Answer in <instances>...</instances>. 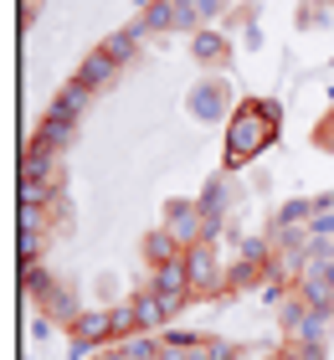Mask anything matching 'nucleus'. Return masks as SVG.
<instances>
[{"label":"nucleus","instance_id":"nucleus-17","mask_svg":"<svg viewBox=\"0 0 334 360\" xmlns=\"http://www.w3.org/2000/svg\"><path fill=\"white\" fill-rule=\"evenodd\" d=\"M62 195V186H52V180H21V206H52Z\"/></svg>","mask_w":334,"mask_h":360},{"label":"nucleus","instance_id":"nucleus-16","mask_svg":"<svg viewBox=\"0 0 334 360\" xmlns=\"http://www.w3.org/2000/svg\"><path fill=\"white\" fill-rule=\"evenodd\" d=\"M309 221H314V195H298L273 217V226H309Z\"/></svg>","mask_w":334,"mask_h":360},{"label":"nucleus","instance_id":"nucleus-7","mask_svg":"<svg viewBox=\"0 0 334 360\" xmlns=\"http://www.w3.org/2000/svg\"><path fill=\"white\" fill-rule=\"evenodd\" d=\"M21 180H52V186H62V155L46 150L41 139H26V150H21Z\"/></svg>","mask_w":334,"mask_h":360},{"label":"nucleus","instance_id":"nucleus-9","mask_svg":"<svg viewBox=\"0 0 334 360\" xmlns=\"http://www.w3.org/2000/svg\"><path fill=\"white\" fill-rule=\"evenodd\" d=\"M191 57L200 62V68H226V57H231V41H226V31H216V26H200V31H195V41H191Z\"/></svg>","mask_w":334,"mask_h":360},{"label":"nucleus","instance_id":"nucleus-3","mask_svg":"<svg viewBox=\"0 0 334 360\" xmlns=\"http://www.w3.org/2000/svg\"><path fill=\"white\" fill-rule=\"evenodd\" d=\"M165 232H170L180 248H195V242H211V221L206 211H200V201H186V195H175V201H165Z\"/></svg>","mask_w":334,"mask_h":360},{"label":"nucleus","instance_id":"nucleus-21","mask_svg":"<svg viewBox=\"0 0 334 360\" xmlns=\"http://www.w3.org/2000/svg\"><path fill=\"white\" fill-rule=\"evenodd\" d=\"M298 26H324V6H319V0H304V11H298Z\"/></svg>","mask_w":334,"mask_h":360},{"label":"nucleus","instance_id":"nucleus-8","mask_svg":"<svg viewBox=\"0 0 334 360\" xmlns=\"http://www.w3.org/2000/svg\"><path fill=\"white\" fill-rule=\"evenodd\" d=\"M200 211H206V221H211V242L221 237V226H226V211H231V186H226V175H211L206 180V191L195 195Z\"/></svg>","mask_w":334,"mask_h":360},{"label":"nucleus","instance_id":"nucleus-13","mask_svg":"<svg viewBox=\"0 0 334 360\" xmlns=\"http://www.w3.org/2000/svg\"><path fill=\"white\" fill-rule=\"evenodd\" d=\"M129 304H134V314H139V330H144V335H155V330H165V324H170V314H165V304H160L155 288H139Z\"/></svg>","mask_w":334,"mask_h":360},{"label":"nucleus","instance_id":"nucleus-18","mask_svg":"<svg viewBox=\"0 0 334 360\" xmlns=\"http://www.w3.org/2000/svg\"><path fill=\"white\" fill-rule=\"evenodd\" d=\"M41 248H46V232H21V237H15L21 263H41Z\"/></svg>","mask_w":334,"mask_h":360},{"label":"nucleus","instance_id":"nucleus-14","mask_svg":"<svg viewBox=\"0 0 334 360\" xmlns=\"http://www.w3.org/2000/svg\"><path fill=\"white\" fill-rule=\"evenodd\" d=\"M31 139H41L46 150H57V155H62L67 144H72V124H67V119H52V113H46V119H41V129H37Z\"/></svg>","mask_w":334,"mask_h":360},{"label":"nucleus","instance_id":"nucleus-11","mask_svg":"<svg viewBox=\"0 0 334 360\" xmlns=\"http://www.w3.org/2000/svg\"><path fill=\"white\" fill-rule=\"evenodd\" d=\"M139 252H144V263L149 268H165V263H175V257H186V248L165 232V226H155V232H144V242H139Z\"/></svg>","mask_w":334,"mask_h":360},{"label":"nucleus","instance_id":"nucleus-12","mask_svg":"<svg viewBox=\"0 0 334 360\" xmlns=\"http://www.w3.org/2000/svg\"><path fill=\"white\" fill-rule=\"evenodd\" d=\"M88 103H93V88H82L77 77H72V83H67V88L52 98V108H46V113H52V119H67V124H77Z\"/></svg>","mask_w":334,"mask_h":360},{"label":"nucleus","instance_id":"nucleus-20","mask_svg":"<svg viewBox=\"0 0 334 360\" xmlns=\"http://www.w3.org/2000/svg\"><path fill=\"white\" fill-rule=\"evenodd\" d=\"M314 144H319L324 155H334V113H324L319 129H314Z\"/></svg>","mask_w":334,"mask_h":360},{"label":"nucleus","instance_id":"nucleus-1","mask_svg":"<svg viewBox=\"0 0 334 360\" xmlns=\"http://www.w3.org/2000/svg\"><path fill=\"white\" fill-rule=\"evenodd\" d=\"M278 124H283V108L273 103V98H247V103L231 108V119H226V150H221L226 175L242 170V165H252L267 144L278 139Z\"/></svg>","mask_w":334,"mask_h":360},{"label":"nucleus","instance_id":"nucleus-22","mask_svg":"<svg viewBox=\"0 0 334 360\" xmlns=\"http://www.w3.org/2000/svg\"><path fill=\"white\" fill-rule=\"evenodd\" d=\"M273 360H314V355H309L304 345H293V340H288V345H278V350H273Z\"/></svg>","mask_w":334,"mask_h":360},{"label":"nucleus","instance_id":"nucleus-6","mask_svg":"<svg viewBox=\"0 0 334 360\" xmlns=\"http://www.w3.org/2000/svg\"><path fill=\"white\" fill-rule=\"evenodd\" d=\"M329 340H334V309H309V314L298 319V330H293V345H304L314 360L329 355Z\"/></svg>","mask_w":334,"mask_h":360},{"label":"nucleus","instance_id":"nucleus-15","mask_svg":"<svg viewBox=\"0 0 334 360\" xmlns=\"http://www.w3.org/2000/svg\"><path fill=\"white\" fill-rule=\"evenodd\" d=\"M144 37H139V31H134V26H124V31H113V37H103V41H98V46H103V52L113 57V62H119V68H124V62L134 57V46H139Z\"/></svg>","mask_w":334,"mask_h":360},{"label":"nucleus","instance_id":"nucleus-10","mask_svg":"<svg viewBox=\"0 0 334 360\" xmlns=\"http://www.w3.org/2000/svg\"><path fill=\"white\" fill-rule=\"evenodd\" d=\"M113 72H119V62H113L103 46H93V52L82 57V68H77V83L98 93V88H108V83H113Z\"/></svg>","mask_w":334,"mask_h":360},{"label":"nucleus","instance_id":"nucleus-4","mask_svg":"<svg viewBox=\"0 0 334 360\" xmlns=\"http://www.w3.org/2000/svg\"><path fill=\"white\" fill-rule=\"evenodd\" d=\"M186 273H191L195 293H216L226 283V263H221V252H216V242H195V248H186Z\"/></svg>","mask_w":334,"mask_h":360},{"label":"nucleus","instance_id":"nucleus-5","mask_svg":"<svg viewBox=\"0 0 334 360\" xmlns=\"http://www.w3.org/2000/svg\"><path fill=\"white\" fill-rule=\"evenodd\" d=\"M226 103H231L226 77H206V83H195V88L186 93L191 119H200V124H221V119H226Z\"/></svg>","mask_w":334,"mask_h":360},{"label":"nucleus","instance_id":"nucleus-24","mask_svg":"<svg viewBox=\"0 0 334 360\" xmlns=\"http://www.w3.org/2000/svg\"><path fill=\"white\" fill-rule=\"evenodd\" d=\"M329 103H334V88H329Z\"/></svg>","mask_w":334,"mask_h":360},{"label":"nucleus","instance_id":"nucleus-2","mask_svg":"<svg viewBox=\"0 0 334 360\" xmlns=\"http://www.w3.org/2000/svg\"><path fill=\"white\" fill-rule=\"evenodd\" d=\"M103 345H113V314H108V304L82 309V319L67 330V350H72V360H93Z\"/></svg>","mask_w":334,"mask_h":360},{"label":"nucleus","instance_id":"nucleus-23","mask_svg":"<svg viewBox=\"0 0 334 360\" xmlns=\"http://www.w3.org/2000/svg\"><path fill=\"white\" fill-rule=\"evenodd\" d=\"M319 6H334V0H319Z\"/></svg>","mask_w":334,"mask_h":360},{"label":"nucleus","instance_id":"nucleus-19","mask_svg":"<svg viewBox=\"0 0 334 360\" xmlns=\"http://www.w3.org/2000/svg\"><path fill=\"white\" fill-rule=\"evenodd\" d=\"M195 11H200V26H216V21H221V15L231 11V0H200Z\"/></svg>","mask_w":334,"mask_h":360}]
</instances>
